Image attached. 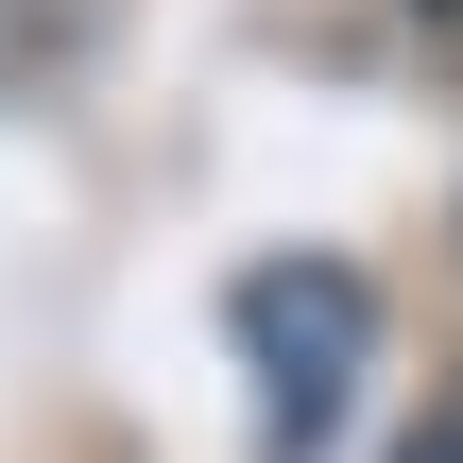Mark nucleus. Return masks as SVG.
<instances>
[{
    "label": "nucleus",
    "instance_id": "f257e3e1",
    "mask_svg": "<svg viewBox=\"0 0 463 463\" xmlns=\"http://www.w3.org/2000/svg\"><path fill=\"white\" fill-rule=\"evenodd\" d=\"M223 326H241V378H258V447L309 463L344 430V395H361V361H378V275L361 258H258L241 292H223Z\"/></svg>",
    "mask_w": 463,
    "mask_h": 463
},
{
    "label": "nucleus",
    "instance_id": "f03ea898",
    "mask_svg": "<svg viewBox=\"0 0 463 463\" xmlns=\"http://www.w3.org/2000/svg\"><path fill=\"white\" fill-rule=\"evenodd\" d=\"M69 52H86V0H0V103H17V86H52Z\"/></svg>",
    "mask_w": 463,
    "mask_h": 463
},
{
    "label": "nucleus",
    "instance_id": "20e7f679",
    "mask_svg": "<svg viewBox=\"0 0 463 463\" xmlns=\"http://www.w3.org/2000/svg\"><path fill=\"white\" fill-rule=\"evenodd\" d=\"M430 17H447V0H430Z\"/></svg>",
    "mask_w": 463,
    "mask_h": 463
},
{
    "label": "nucleus",
    "instance_id": "7ed1b4c3",
    "mask_svg": "<svg viewBox=\"0 0 463 463\" xmlns=\"http://www.w3.org/2000/svg\"><path fill=\"white\" fill-rule=\"evenodd\" d=\"M395 463H463V378H447V395H430V430H412V447H395Z\"/></svg>",
    "mask_w": 463,
    "mask_h": 463
}]
</instances>
